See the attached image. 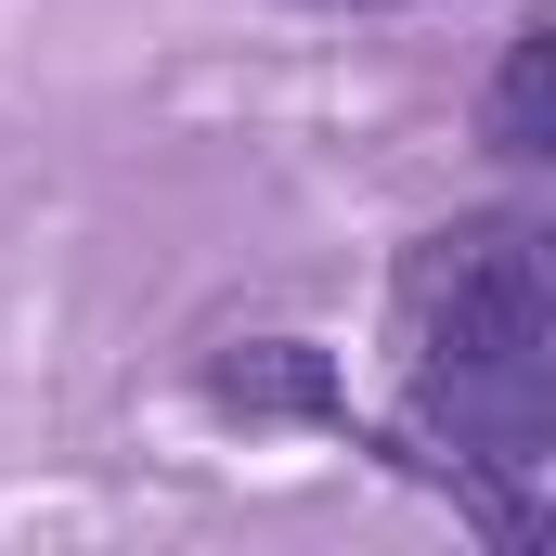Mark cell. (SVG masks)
Masks as SVG:
<instances>
[{
	"instance_id": "6da1fadb",
	"label": "cell",
	"mask_w": 556,
	"mask_h": 556,
	"mask_svg": "<svg viewBox=\"0 0 556 556\" xmlns=\"http://www.w3.org/2000/svg\"><path fill=\"white\" fill-rule=\"evenodd\" d=\"M415 427L479 466H544L556 440V273L531 220H453L402 260Z\"/></svg>"
},
{
	"instance_id": "7a4b0ae2",
	"label": "cell",
	"mask_w": 556,
	"mask_h": 556,
	"mask_svg": "<svg viewBox=\"0 0 556 556\" xmlns=\"http://www.w3.org/2000/svg\"><path fill=\"white\" fill-rule=\"evenodd\" d=\"M207 402H220V415H350V402H337V363H324V350H311V337H247V350H220V363H207Z\"/></svg>"
},
{
	"instance_id": "3957f363",
	"label": "cell",
	"mask_w": 556,
	"mask_h": 556,
	"mask_svg": "<svg viewBox=\"0 0 556 556\" xmlns=\"http://www.w3.org/2000/svg\"><path fill=\"white\" fill-rule=\"evenodd\" d=\"M479 130H492V155H544V142H556V26H544V13H531V26L505 39Z\"/></svg>"
},
{
	"instance_id": "277c9868",
	"label": "cell",
	"mask_w": 556,
	"mask_h": 556,
	"mask_svg": "<svg viewBox=\"0 0 556 556\" xmlns=\"http://www.w3.org/2000/svg\"><path fill=\"white\" fill-rule=\"evenodd\" d=\"M324 13H376V0H324Z\"/></svg>"
}]
</instances>
